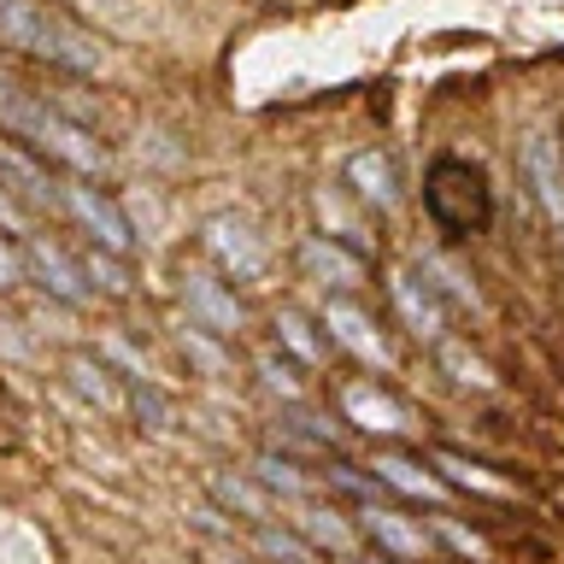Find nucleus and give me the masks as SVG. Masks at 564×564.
<instances>
[{
  "label": "nucleus",
  "mask_w": 564,
  "mask_h": 564,
  "mask_svg": "<svg viewBox=\"0 0 564 564\" xmlns=\"http://www.w3.org/2000/svg\"><path fill=\"white\" fill-rule=\"evenodd\" d=\"M324 476H329L341 494H359V500H377V488H382V482H370V476H359L352 465H335V470H324Z\"/></svg>",
  "instance_id": "obj_25"
},
{
  "label": "nucleus",
  "mask_w": 564,
  "mask_h": 564,
  "mask_svg": "<svg viewBox=\"0 0 564 564\" xmlns=\"http://www.w3.org/2000/svg\"><path fill=\"white\" fill-rule=\"evenodd\" d=\"M24 259H30V271L47 282V294L70 300V306H83V300H88V282H83V271H77V264H70V259H65L53 241H30V253H24Z\"/></svg>",
  "instance_id": "obj_11"
},
{
  "label": "nucleus",
  "mask_w": 564,
  "mask_h": 564,
  "mask_svg": "<svg viewBox=\"0 0 564 564\" xmlns=\"http://www.w3.org/2000/svg\"><path fill=\"white\" fill-rule=\"evenodd\" d=\"M394 306H400V317L423 335V341H435V335L447 329L441 294H435V282L423 276V271H394Z\"/></svg>",
  "instance_id": "obj_8"
},
{
  "label": "nucleus",
  "mask_w": 564,
  "mask_h": 564,
  "mask_svg": "<svg viewBox=\"0 0 564 564\" xmlns=\"http://www.w3.org/2000/svg\"><path fill=\"white\" fill-rule=\"evenodd\" d=\"M0 42L18 47V53H30V59L59 65V70H83V77L106 65V53H100L95 35H83L70 18L47 12L42 0H0Z\"/></svg>",
  "instance_id": "obj_2"
},
{
  "label": "nucleus",
  "mask_w": 564,
  "mask_h": 564,
  "mask_svg": "<svg viewBox=\"0 0 564 564\" xmlns=\"http://www.w3.org/2000/svg\"><path fill=\"white\" fill-rule=\"evenodd\" d=\"M77 271H83V282H95L100 294H130V271H123V264L106 253V247H88Z\"/></svg>",
  "instance_id": "obj_18"
},
{
  "label": "nucleus",
  "mask_w": 564,
  "mask_h": 564,
  "mask_svg": "<svg viewBox=\"0 0 564 564\" xmlns=\"http://www.w3.org/2000/svg\"><path fill=\"white\" fill-rule=\"evenodd\" d=\"M370 535H377V546H388V553H400V558H423L430 553V535H423L417 523H405L400 511H370Z\"/></svg>",
  "instance_id": "obj_14"
},
{
  "label": "nucleus",
  "mask_w": 564,
  "mask_h": 564,
  "mask_svg": "<svg viewBox=\"0 0 564 564\" xmlns=\"http://www.w3.org/2000/svg\"><path fill=\"white\" fill-rule=\"evenodd\" d=\"M59 206L77 218L88 236H95V247H106V253H130L135 236H130V218L106 200V194H95L88 183H59Z\"/></svg>",
  "instance_id": "obj_4"
},
{
  "label": "nucleus",
  "mask_w": 564,
  "mask_h": 564,
  "mask_svg": "<svg viewBox=\"0 0 564 564\" xmlns=\"http://www.w3.org/2000/svg\"><path fill=\"white\" fill-rule=\"evenodd\" d=\"M423 206H430L441 236H453V241L482 236L494 218V194H488L482 165H470V159H435L430 176H423Z\"/></svg>",
  "instance_id": "obj_3"
},
{
  "label": "nucleus",
  "mask_w": 564,
  "mask_h": 564,
  "mask_svg": "<svg viewBox=\"0 0 564 564\" xmlns=\"http://www.w3.org/2000/svg\"><path fill=\"white\" fill-rule=\"evenodd\" d=\"M324 329H329V341H341L347 352H359L365 365H388V341L377 335V324L352 306V300H324Z\"/></svg>",
  "instance_id": "obj_7"
},
{
  "label": "nucleus",
  "mask_w": 564,
  "mask_h": 564,
  "mask_svg": "<svg viewBox=\"0 0 564 564\" xmlns=\"http://www.w3.org/2000/svg\"><path fill=\"white\" fill-rule=\"evenodd\" d=\"M447 535H453L458 546H465V553H476V558H482V541H476L470 529H458V523H447Z\"/></svg>",
  "instance_id": "obj_30"
},
{
  "label": "nucleus",
  "mask_w": 564,
  "mask_h": 564,
  "mask_svg": "<svg viewBox=\"0 0 564 564\" xmlns=\"http://www.w3.org/2000/svg\"><path fill=\"white\" fill-rule=\"evenodd\" d=\"M300 264H306L317 282H335V289H359V282H365V264L352 259L347 247L324 241V236H312L306 247H300Z\"/></svg>",
  "instance_id": "obj_12"
},
{
  "label": "nucleus",
  "mask_w": 564,
  "mask_h": 564,
  "mask_svg": "<svg viewBox=\"0 0 564 564\" xmlns=\"http://www.w3.org/2000/svg\"><path fill=\"white\" fill-rule=\"evenodd\" d=\"M135 412H141V417H148V423H153V430H165V394H159V388H153L148 377H141V382H135Z\"/></svg>",
  "instance_id": "obj_26"
},
{
  "label": "nucleus",
  "mask_w": 564,
  "mask_h": 564,
  "mask_svg": "<svg viewBox=\"0 0 564 564\" xmlns=\"http://www.w3.org/2000/svg\"><path fill=\"white\" fill-rule=\"evenodd\" d=\"M259 370H264V382H271V388H282V394H300V377H294V365H282L276 352H264V359H259Z\"/></svg>",
  "instance_id": "obj_27"
},
{
  "label": "nucleus",
  "mask_w": 564,
  "mask_h": 564,
  "mask_svg": "<svg viewBox=\"0 0 564 564\" xmlns=\"http://www.w3.org/2000/svg\"><path fill=\"white\" fill-rule=\"evenodd\" d=\"M377 482L400 488V494H417V500H435V494H441L435 476L417 470V465H405V458H377Z\"/></svg>",
  "instance_id": "obj_17"
},
{
  "label": "nucleus",
  "mask_w": 564,
  "mask_h": 564,
  "mask_svg": "<svg viewBox=\"0 0 564 564\" xmlns=\"http://www.w3.org/2000/svg\"><path fill=\"white\" fill-rule=\"evenodd\" d=\"M259 553L264 558H282V564H317V546L282 535V529H271V523H259Z\"/></svg>",
  "instance_id": "obj_20"
},
{
  "label": "nucleus",
  "mask_w": 564,
  "mask_h": 564,
  "mask_svg": "<svg viewBox=\"0 0 564 564\" xmlns=\"http://www.w3.org/2000/svg\"><path fill=\"white\" fill-rule=\"evenodd\" d=\"M212 494H218L224 506H236V511H247V518L253 523H271V500H264V494L253 488V482H241V476H212Z\"/></svg>",
  "instance_id": "obj_16"
},
{
  "label": "nucleus",
  "mask_w": 564,
  "mask_h": 564,
  "mask_svg": "<svg viewBox=\"0 0 564 564\" xmlns=\"http://www.w3.org/2000/svg\"><path fill=\"white\" fill-rule=\"evenodd\" d=\"M65 370H70V382H77L95 405H118V388L106 382V365H95V359H70Z\"/></svg>",
  "instance_id": "obj_21"
},
{
  "label": "nucleus",
  "mask_w": 564,
  "mask_h": 564,
  "mask_svg": "<svg viewBox=\"0 0 564 564\" xmlns=\"http://www.w3.org/2000/svg\"><path fill=\"white\" fill-rule=\"evenodd\" d=\"M206 247H212V259H218L236 282H259V276H264V247H259V236H253L247 224L212 218V224H206Z\"/></svg>",
  "instance_id": "obj_6"
},
{
  "label": "nucleus",
  "mask_w": 564,
  "mask_h": 564,
  "mask_svg": "<svg viewBox=\"0 0 564 564\" xmlns=\"http://www.w3.org/2000/svg\"><path fill=\"white\" fill-rule=\"evenodd\" d=\"M0 176H12L18 194H24L30 206H42V212H59V183H47L42 171L30 165V159H18V153H0Z\"/></svg>",
  "instance_id": "obj_15"
},
{
  "label": "nucleus",
  "mask_w": 564,
  "mask_h": 564,
  "mask_svg": "<svg viewBox=\"0 0 564 564\" xmlns=\"http://www.w3.org/2000/svg\"><path fill=\"white\" fill-rule=\"evenodd\" d=\"M183 347H188V352H194V359H200V365H212V370H218V365H224V352H218V347H212V341H200V335H194V329L183 335Z\"/></svg>",
  "instance_id": "obj_28"
},
{
  "label": "nucleus",
  "mask_w": 564,
  "mask_h": 564,
  "mask_svg": "<svg viewBox=\"0 0 564 564\" xmlns=\"http://www.w3.org/2000/svg\"><path fill=\"white\" fill-rule=\"evenodd\" d=\"M300 529L317 541V546H329V553H347V523H341V511H324V506H306L300 511Z\"/></svg>",
  "instance_id": "obj_19"
},
{
  "label": "nucleus",
  "mask_w": 564,
  "mask_h": 564,
  "mask_svg": "<svg viewBox=\"0 0 564 564\" xmlns=\"http://www.w3.org/2000/svg\"><path fill=\"white\" fill-rule=\"evenodd\" d=\"M276 335H282V341H289L294 352H300V359H317V352H324V347H317L312 341V324H306V317H300V312H276Z\"/></svg>",
  "instance_id": "obj_23"
},
{
  "label": "nucleus",
  "mask_w": 564,
  "mask_h": 564,
  "mask_svg": "<svg viewBox=\"0 0 564 564\" xmlns=\"http://www.w3.org/2000/svg\"><path fill=\"white\" fill-rule=\"evenodd\" d=\"M12 282H18V253H12V247H0V289H12Z\"/></svg>",
  "instance_id": "obj_29"
},
{
  "label": "nucleus",
  "mask_w": 564,
  "mask_h": 564,
  "mask_svg": "<svg viewBox=\"0 0 564 564\" xmlns=\"http://www.w3.org/2000/svg\"><path fill=\"white\" fill-rule=\"evenodd\" d=\"M259 482L271 488V494H306V476H300L289 458H271V453L259 458Z\"/></svg>",
  "instance_id": "obj_22"
},
{
  "label": "nucleus",
  "mask_w": 564,
  "mask_h": 564,
  "mask_svg": "<svg viewBox=\"0 0 564 564\" xmlns=\"http://www.w3.org/2000/svg\"><path fill=\"white\" fill-rule=\"evenodd\" d=\"M347 183H352V194H359L365 206H377V212H388V206L400 200L394 159L377 153V148H365V153H352V159H347Z\"/></svg>",
  "instance_id": "obj_10"
},
{
  "label": "nucleus",
  "mask_w": 564,
  "mask_h": 564,
  "mask_svg": "<svg viewBox=\"0 0 564 564\" xmlns=\"http://www.w3.org/2000/svg\"><path fill=\"white\" fill-rule=\"evenodd\" d=\"M183 300H188V312L200 317L206 329H218V335L241 329V306H236V294H224L212 271H183Z\"/></svg>",
  "instance_id": "obj_9"
},
{
  "label": "nucleus",
  "mask_w": 564,
  "mask_h": 564,
  "mask_svg": "<svg viewBox=\"0 0 564 564\" xmlns=\"http://www.w3.org/2000/svg\"><path fill=\"white\" fill-rule=\"evenodd\" d=\"M518 171H523V183L535 188L546 224L564 229V153H558V141L546 130H535L523 141V153H518Z\"/></svg>",
  "instance_id": "obj_5"
},
{
  "label": "nucleus",
  "mask_w": 564,
  "mask_h": 564,
  "mask_svg": "<svg viewBox=\"0 0 564 564\" xmlns=\"http://www.w3.org/2000/svg\"><path fill=\"white\" fill-rule=\"evenodd\" d=\"M377 564H382V558H377Z\"/></svg>",
  "instance_id": "obj_31"
},
{
  "label": "nucleus",
  "mask_w": 564,
  "mask_h": 564,
  "mask_svg": "<svg viewBox=\"0 0 564 564\" xmlns=\"http://www.w3.org/2000/svg\"><path fill=\"white\" fill-rule=\"evenodd\" d=\"M341 405H347L352 423H365V430H400V423H405L400 405L388 400L382 388H370V382H352L347 394H341Z\"/></svg>",
  "instance_id": "obj_13"
},
{
  "label": "nucleus",
  "mask_w": 564,
  "mask_h": 564,
  "mask_svg": "<svg viewBox=\"0 0 564 564\" xmlns=\"http://www.w3.org/2000/svg\"><path fill=\"white\" fill-rule=\"evenodd\" d=\"M441 470H447V482H458V488H476V494H500V482H488L476 465H465V458H435Z\"/></svg>",
  "instance_id": "obj_24"
},
{
  "label": "nucleus",
  "mask_w": 564,
  "mask_h": 564,
  "mask_svg": "<svg viewBox=\"0 0 564 564\" xmlns=\"http://www.w3.org/2000/svg\"><path fill=\"white\" fill-rule=\"evenodd\" d=\"M0 130H12L18 141H30L42 159H59V165L83 171V176L106 165V148L83 130V123H70L65 112H53L42 95L18 88L12 77H0Z\"/></svg>",
  "instance_id": "obj_1"
}]
</instances>
